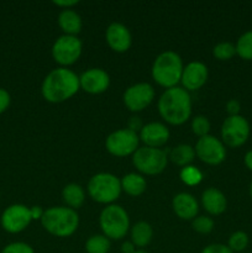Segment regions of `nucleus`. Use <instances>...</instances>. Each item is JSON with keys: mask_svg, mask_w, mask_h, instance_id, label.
I'll return each mask as SVG.
<instances>
[{"mask_svg": "<svg viewBox=\"0 0 252 253\" xmlns=\"http://www.w3.org/2000/svg\"><path fill=\"white\" fill-rule=\"evenodd\" d=\"M79 77L73 71L64 67L52 69L42 82L41 91L49 103H62L77 94L79 90Z\"/></svg>", "mask_w": 252, "mask_h": 253, "instance_id": "obj_1", "label": "nucleus"}, {"mask_svg": "<svg viewBox=\"0 0 252 253\" xmlns=\"http://www.w3.org/2000/svg\"><path fill=\"white\" fill-rule=\"evenodd\" d=\"M158 111L172 125L185 123L192 115V98L189 91L180 86L166 89L158 99Z\"/></svg>", "mask_w": 252, "mask_h": 253, "instance_id": "obj_2", "label": "nucleus"}, {"mask_svg": "<svg viewBox=\"0 0 252 253\" xmlns=\"http://www.w3.org/2000/svg\"><path fill=\"white\" fill-rule=\"evenodd\" d=\"M41 224L51 235L57 237H68L78 229L79 215L71 208L53 207L44 210Z\"/></svg>", "mask_w": 252, "mask_h": 253, "instance_id": "obj_3", "label": "nucleus"}, {"mask_svg": "<svg viewBox=\"0 0 252 253\" xmlns=\"http://www.w3.org/2000/svg\"><path fill=\"white\" fill-rule=\"evenodd\" d=\"M182 58L174 51H165L157 56L152 64V77L160 85L166 88L177 86L183 73Z\"/></svg>", "mask_w": 252, "mask_h": 253, "instance_id": "obj_4", "label": "nucleus"}, {"mask_svg": "<svg viewBox=\"0 0 252 253\" xmlns=\"http://www.w3.org/2000/svg\"><path fill=\"white\" fill-rule=\"evenodd\" d=\"M100 227L108 239L120 240L127 234L130 227V219L123 207L110 204L104 208L99 217Z\"/></svg>", "mask_w": 252, "mask_h": 253, "instance_id": "obj_5", "label": "nucleus"}, {"mask_svg": "<svg viewBox=\"0 0 252 253\" xmlns=\"http://www.w3.org/2000/svg\"><path fill=\"white\" fill-rule=\"evenodd\" d=\"M121 182L111 173H98L90 178L88 183V193L90 198L101 204H111L121 193Z\"/></svg>", "mask_w": 252, "mask_h": 253, "instance_id": "obj_6", "label": "nucleus"}, {"mask_svg": "<svg viewBox=\"0 0 252 253\" xmlns=\"http://www.w3.org/2000/svg\"><path fill=\"white\" fill-rule=\"evenodd\" d=\"M133 166L145 174L153 175L163 172L167 166V155L161 148L140 147L132 155Z\"/></svg>", "mask_w": 252, "mask_h": 253, "instance_id": "obj_7", "label": "nucleus"}, {"mask_svg": "<svg viewBox=\"0 0 252 253\" xmlns=\"http://www.w3.org/2000/svg\"><path fill=\"white\" fill-rule=\"evenodd\" d=\"M250 136V124L244 116H227L221 125L222 142L236 148L244 145Z\"/></svg>", "mask_w": 252, "mask_h": 253, "instance_id": "obj_8", "label": "nucleus"}, {"mask_svg": "<svg viewBox=\"0 0 252 253\" xmlns=\"http://www.w3.org/2000/svg\"><path fill=\"white\" fill-rule=\"evenodd\" d=\"M138 142L140 137L136 132L131 131L130 128H120L106 137L105 146L106 150L111 155L116 157H125V156L135 153V151L138 148Z\"/></svg>", "mask_w": 252, "mask_h": 253, "instance_id": "obj_9", "label": "nucleus"}, {"mask_svg": "<svg viewBox=\"0 0 252 253\" xmlns=\"http://www.w3.org/2000/svg\"><path fill=\"white\" fill-rule=\"evenodd\" d=\"M83 44L77 36L62 35L54 41L52 46V56L57 63L62 66H69L78 61L82 54Z\"/></svg>", "mask_w": 252, "mask_h": 253, "instance_id": "obj_10", "label": "nucleus"}, {"mask_svg": "<svg viewBox=\"0 0 252 253\" xmlns=\"http://www.w3.org/2000/svg\"><path fill=\"white\" fill-rule=\"evenodd\" d=\"M32 221L30 208L24 204H12L2 211L0 224L5 231L10 234H19L24 231Z\"/></svg>", "mask_w": 252, "mask_h": 253, "instance_id": "obj_11", "label": "nucleus"}, {"mask_svg": "<svg viewBox=\"0 0 252 253\" xmlns=\"http://www.w3.org/2000/svg\"><path fill=\"white\" fill-rule=\"evenodd\" d=\"M195 155L203 162L216 166L224 162V160L226 158V148L219 138L211 135H207L199 137L198 140L197 145H195Z\"/></svg>", "mask_w": 252, "mask_h": 253, "instance_id": "obj_12", "label": "nucleus"}, {"mask_svg": "<svg viewBox=\"0 0 252 253\" xmlns=\"http://www.w3.org/2000/svg\"><path fill=\"white\" fill-rule=\"evenodd\" d=\"M155 98V89L150 83H136L124 93V103L131 111H141L147 108Z\"/></svg>", "mask_w": 252, "mask_h": 253, "instance_id": "obj_13", "label": "nucleus"}, {"mask_svg": "<svg viewBox=\"0 0 252 253\" xmlns=\"http://www.w3.org/2000/svg\"><path fill=\"white\" fill-rule=\"evenodd\" d=\"M79 84L86 93L100 94L108 89L110 84V77L104 69L90 68L82 73V76L79 77Z\"/></svg>", "mask_w": 252, "mask_h": 253, "instance_id": "obj_14", "label": "nucleus"}, {"mask_svg": "<svg viewBox=\"0 0 252 253\" xmlns=\"http://www.w3.org/2000/svg\"><path fill=\"white\" fill-rule=\"evenodd\" d=\"M208 79V67L203 62L194 61L183 68L182 82L185 90H197L202 88Z\"/></svg>", "mask_w": 252, "mask_h": 253, "instance_id": "obj_15", "label": "nucleus"}, {"mask_svg": "<svg viewBox=\"0 0 252 253\" xmlns=\"http://www.w3.org/2000/svg\"><path fill=\"white\" fill-rule=\"evenodd\" d=\"M106 42L116 52H125L130 48L132 36L127 27L121 22H111L105 32Z\"/></svg>", "mask_w": 252, "mask_h": 253, "instance_id": "obj_16", "label": "nucleus"}, {"mask_svg": "<svg viewBox=\"0 0 252 253\" xmlns=\"http://www.w3.org/2000/svg\"><path fill=\"white\" fill-rule=\"evenodd\" d=\"M140 138L147 147L158 148L168 141L169 130L161 123L146 124L141 128Z\"/></svg>", "mask_w": 252, "mask_h": 253, "instance_id": "obj_17", "label": "nucleus"}, {"mask_svg": "<svg viewBox=\"0 0 252 253\" xmlns=\"http://www.w3.org/2000/svg\"><path fill=\"white\" fill-rule=\"evenodd\" d=\"M172 205L177 216L183 220L195 219V215L198 214V210H199L197 200L189 193H179L175 195L173 198Z\"/></svg>", "mask_w": 252, "mask_h": 253, "instance_id": "obj_18", "label": "nucleus"}, {"mask_svg": "<svg viewBox=\"0 0 252 253\" xmlns=\"http://www.w3.org/2000/svg\"><path fill=\"white\" fill-rule=\"evenodd\" d=\"M203 207L209 214L220 215L226 210L227 200L224 193L216 188H208L202 194Z\"/></svg>", "mask_w": 252, "mask_h": 253, "instance_id": "obj_19", "label": "nucleus"}, {"mask_svg": "<svg viewBox=\"0 0 252 253\" xmlns=\"http://www.w3.org/2000/svg\"><path fill=\"white\" fill-rule=\"evenodd\" d=\"M58 25L64 31V35L76 36L82 30V17L72 9H63L58 15Z\"/></svg>", "mask_w": 252, "mask_h": 253, "instance_id": "obj_20", "label": "nucleus"}, {"mask_svg": "<svg viewBox=\"0 0 252 253\" xmlns=\"http://www.w3.org/2000/svg\"><path fill=\"white\" fill-rule=\"evenodd\" d=\"M120 182L121 189L131 197H138V195L143 194V192L146 190V185H147L145 178L137 173H128V174L124 175Z\"/></svg>", "mask_w": 252, "mask_h": 253, "instance_id": "obj_21", "label": "nucleus"}, {"mask_svg": "<svg viewBox=\"0 0 252 253\" xmlns=\"http://www.w3.org/2000/svg\"><path fill=\"white\" fill-rule=\"evenodd\" d=\"M62 198L71 209L76 210L83 205L84 200H85V193L79 184L69 183L62 190Z\"/></svg>", "mask_w": 252, "mask_h": 253, "instance_id": "obj_22", "label": "nucleus"}, {"mask_svg": "<svg viewBox=\"0 0 252 253\" xmlns=\"http://www.w3.org/2000/svg\"><path fill=\"white\" fill-rule=\"evenodd\" d=\"M153 236V229L148 222L140 221L131 229V242L137 247H145L151 242Z\"/></svg>", "mask_w": 252, "mask_h": 253, "instance_id": "obj_23", "label": "nucleus"}, {"mask_svg": "<svg viewBox=\"0 0 252 253\" xmlns=\"http://www.w3.org/2000/svg\"><path fill=\"white\" fill-rule=\"evenodd\" d=\"M195 157V150L190 145H185V143H180V145L175 146L172 151H170V160L173 163L178 166H185L193 162Z\"/></svg>", "mask_w": 252, "mask_h": 253, "instance_id": "obj_24", "label": "nucleus"}, {"mask_svg": "<svg viewBox=\"0 0 252 253\" xmlns=\"http://www.w3.org/2000/svg\"><path fill=\"white\" fill-rule=\"evenodd\" d=\"M88 253H108L110 251V240L105 235H93L85 242Z\"/></svg>", "mask_w": 252, "mask_h": 253, "instance_id": "obj_25", "label": "nucleus"}, {"mask_svg": "<svg viewBox=\"0 0 252 253\" xmlns=\"http://www.w3.org/2000/svg\"><path fill=\"white\" fill-rule=\"evenodd\" d=\"M236 53L241 57L242 59L251 61L252 59V30L246 31L242 34L237 40L236 44Z\"/></svg>", "mask_w": 252, "mask_h": 253, "instance_id": "obj_26", "label": "nucleus"}, {"mask_svg": "<svg viewBox=\"0 0 252 253\" xmlns=\"http://www.w3.org/2000/svg\"><path fill=\"white\" fill-rule=\"evenodd\" d=\"M212 54L215 58L220 59V61H227L236 54V47L231 42H219L212 48Z\"/></svg>", "mask_w": 252, "mask_h": 253, "instance_id": "obj_27", "label": "nucleus"}, {"mask_svg": "<svg viewBox=\"0 0 252 253\" xmlns=\"http://www.w3.org/2000/svg\"><path fill=\"white\" fill-rule=\"evenodd\" d=\"M179 175L182 182L185 183L187 185H197L203 179L202 172L197 167H194V166H185V167H183Z\"/></svg>", "mask_w": 252, "mask_h": 253, "instance_id": "obj_28", "label": "nucleus"}, {"mask_svg": "<svg viewBox=\"0 0 252 253\" xmlns=\"http://www.w3.org/2000/svg\"><path fill=\"white\" fill-rule=\"evenodd\" d=\"M249 235L244 231H236L230 236L229 239V249L231 250L232 252H240L241 253L242 251L247 249L249 246Z\"/></svg>", "mask_w": 252, "mask_h": 253, "instance_id": "obj_29", "label": "nucleus"}, {"mask_svg": "<svg viewBox=\"0 0 252 253\" xmlns=\"http://www.w3.org/2000/svg\"><path fill=\"white\" fill-rule=\"evenodd\" d=\"M192 130L199 137L209 135L210 131V121L207 116L198 115L193 118L192 120Z\"/></svg>", "mask_w": 252, "mask_h": 253, "instance_id": "obj_30", "label": "nucleus"}, {"mask_svg": "<svg viewBox=\"0 0 252 253\" xmlns=\"http://www.w3.org/2000/svg\"><path fill=\"white\" fill-rule=\"evenodd\" d=\"M192 226L199 234H209L214 229V220L209 216H198L193 219Z\"/></svg>", "mask_w": 252, "mask_h": 253, "instance_id": "obj_31", "label": "nucleus"}, {"mask_svg": "<svg viewBox=\"0 0 252 253\" xmlns=\"http://www.w3.org/2000/svg\"><path fill=\"white\" fill-rule=\"evenodd\" d=\"M0 253H35L34 249L25 242H11L6 245Z\"/></svg>", "mask_w": 252, "mask_h": 253, "instance_id": "obj_32", "label": "nucleus"}, {"mask_svg": "<svg viewBox=\"0 0 252 253\" xmlns=\"http://www.w3.org/2000/svg\"><path fill=\"white\" fill-rule=\"evenodd\" d=\"M202 253H234L229 249V246H225L222 244H212L205 247Z\"/></svg>", "mask_w": 252, "mask_h": 253, "instance_id": "obj_33", "label": "nucleus"}, {"mask_svg": "<svg viewBox=\"0 0 252 253\" xmlns=\"http://www.w3.org/2000/svg\"><path fill=\"white\" fill-rule=\"evenodd\" d=\"M10 101H11V96L9 91L5 90L4 88H0V114H2L9 108Z\"/></svg>", "mask_w": 252, "mask_h": 253, "instance_id": "obj_34", "label": "nucleus"}, {"mask_svg": "<svg viewBox=\"0 0 252 253\" xmlns=\"http://www.w3.org/2000/svg\"><path fill=\"white\" fill-rule=\"evenodd\" d=\"M240 110H241V105H240V101L236 100V99H230L226 103V111L229 116L240 115Z\"/></svg>", "mask_w": 252, "mask_h": 253, "instance_id": "obj_35", "label": "nucleus"}, {"mask_svg": "<svg viewBox=\"0 0 252 253\" xmlns=\"http://www.w3.org/2000/svg\"><path fill=\"white\" fill-rule=\"evenodd\" d=\"M143 127L142 123H141V119L138 118V116H132V118H130V120H128V127L131 131H133V132L137 133V131Z\"/></svg>", "mask_w": 252, "mask_h": 253, "instance_id": "obj_36", "label": "nucleus"}, {"mask_svg": "<svg viewBox=\"0 0 252 253\" xmlns=\"http://www.w3.org/2000/svg\"><path fill=\"white\" fill-rule=\"evenodd\" d=\"M53 4L57 5V6H63L66 9H71V6L78 4V0H54Z\"/></svg>", "mask_w": 252, "mask_h": 253, "instance_id": "obj_37", "label": "nucleus"}, {"mask_svg": "<svg viewBox=\"0 0 252 253\" xmlns=\"http://www.w3.org/2000/svg\"><path fill=\"white\" fill-rule=\"evenodd\" d=\"M30 211H31V217L32 220H41L42 215H43L44 210H42L41 207H31L30 208Z\"/></svg>", "mask_w": 252, "mask_h": 253, "instance_id": "obj_38", "label": "nucleus"}, {"mask_svg": "<svg viewBox=\"0 0 252 253\" xmlns=\"http://www.w3.org/2000/svg\"><path fill=\"white\" fill-rule=\"evenodd\" d=\"M135 247L136 246L132 244V242L126 241L121 245V251H123V253H135L136 252Z\"/></svg>", "mask_w": 252, "mask_h": 253, "instance_id": "obj_39", "label": "nucleus"}, {"mask_svg": "<svg viewBox=\"0 0 252 253\" xmlns=\"http://www.w3.org/2000/svg\"><path fill=\"white\" fill-rule=\"evenodd\" d=\"M245 165H246V167L249 168L250 170H252V150L249 151V152L245 155Z\"/></svg>", "mask_w": 252, "mask_h": 253, "instance_id": "obj_40", "label": "nucleus"}, {"mask_svg": "<svg viewBox=\"0 0 252 253\" xmlns=\"http://www.w3.org/2000/svg\"><path fill=\"white\" fill-rule=\"evenodd\" d=\"M250 195H251V199H252V182L250 184Z\"/></svg>", "mask_w": 252, "mask_h": 253, "instance_id": "obj_41", "label": "nucleus"}, {"mask_svg": "<svg viewBox=\"0 0 252 253\" xmlns=\"http://www.w3.org/2000/svg\"><path fill=\"white\" fill-rule=\"evenodd\" d=\"M135 253H148V252H146V251H136Z\"/></svg>", "mask_w": 252, "mask_h": 253, "instance_id": "obj_42", "label": "nucleus"}]
</instances>
